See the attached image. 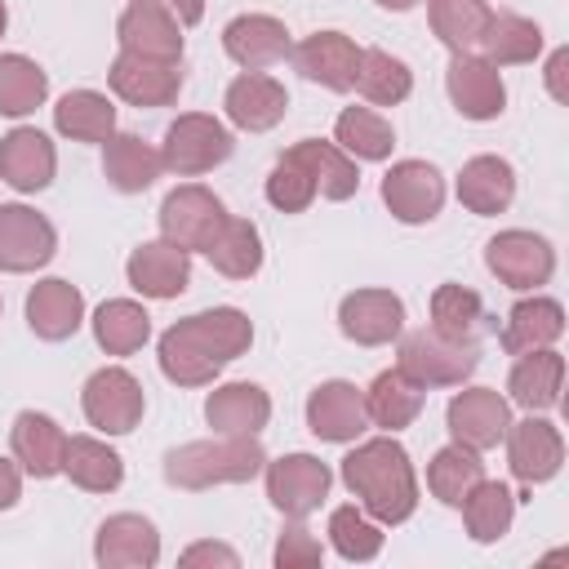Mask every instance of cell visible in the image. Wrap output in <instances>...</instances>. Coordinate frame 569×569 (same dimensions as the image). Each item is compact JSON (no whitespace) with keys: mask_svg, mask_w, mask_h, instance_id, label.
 <instances>
[{"mask_svg":"<svg viewBox=\"0 0 569 569\" xmlns=\"http://www.w3.org/2000/svg\"><path fill=\"white\" fill-rule=\"evenodd\" d=\"M253 342V325L240 307L196 311L160 333V373L178 387H204L222 365L244 356Z\"/></svg>","mask_w":569,"mask_h":569,"instance_id":"1","label":"cell"},{"mask_svg":"<svg viewBox=\"0 0 569 569\" xmlns=\"http://www.w3.org/2000/svg\"><path fill=\"white\" fill-rule=\"evenodd\" d=\"M342 485L360 498V507L378 520V525H405L418 507V476L413 462L405 453V445H396L391 436L365 440L342 458Z\"/></svg>","mask_w":569,"mask_h":569,"instance_id":"2","label":"cell"},{"mask_svg":"<svg viewBox=\"0 0 569 569\" xmlns=\"http://www.w3.org/2000/svg\"><path fill=\"white\" fill-rule=\"evenodd\" d=\"M267 467L258 436H213L191 440L164 453V480L173 489H213V485H244Z\"/></svg>","mask_w":569,"mask_h":569,"instance_id":"3","label":"cell"},{"mask_svg":"<svg viewBox=\"0 0 569 569\" xmlns=\"http://www.w3.org/2000/svg\"><path fill=\"white\" fill-rule=\"evenodd\" d=\"M231 147H236V138H231V129H227L218 116L187 111V116H178V120L164 129L160 160H164L169 173L196 178V173L218 169V164L231 156Z\"/></svg>","mask_w":569,"mask_h":569,"instance_id":"4","label":"cell"},{"mask_svg":"<svg viewBox=\"0 0 569 569\" xmlns=\"http://www.w3.org/2000/svg\"><path fill=\"white\" fill-rule=\"evenodd\" d=\"M480 365L476 342H449L436 329H413L400 338V373L418 387H462Z\"/></svg>","mask_w":569,"mask_h":569,"instance_id":"5","label":"cell"},{"mask_svg":"<svg viewBox=\"0 0 569 569\" xmlns=\"http://www.w3.org/2000/svg\"><path fill=\"white\" fill-rule=\"evenodd\" d=\"M222 222H227L222 200L200 182L173 187L164 196V204H160V236L173 240L187 253H204L213 244V236L222 231Z\"/></svg>","mask_w":569,"mask_h":569,"instance_id":"6","label":"cell"},{"mask_svg":"<svg viewBox=\"0 0 569 569\" xmlns=\"http://www.w3.org/2000/svg\"><path fill=\"white\" fill-rule=\"evenodd\" d=\"M80 409L89 418V427L107 431V436H124L142 422V409H147V396H142V382L120 369V365H107L98 373H89L84 391H80Z\"/></svg>","mask_w":569,"mask_h":569,"instance_id":"7","label":"cell"},{"mask_svg":"<svg viewBox=\"0 0 569 569\" xmlns=\"http://www.w3.org/2000/svg\"><path fill=\"white\" fill-rule=\"evenodd\" d=\"M329 485H333V471L311 453H284L267 462V498L289 520H307L329 498Z\"/></svg>","mask_w":569,"mask_h":569,"instance_id":"8","label":"cell"},{"mask_svg":"<svg viewBox=\"0 0 569 569\" xmlns=\"http://www.w3.org/2000/svg\"><path fill=\"white\" fill-rule=\"evenodd\" d=\"M485 267L507 284V289H538L551 280L556 271V249L533 236V231H498L489 244H485Z\"/></svg>","mask_w":569,"mask_h":569,"instance_id":"9","label":"cell"},{"mask_svg":"<svg viewBox=\"0 0 569 569\" xmlns=\"http://www.w3.org/2000/svg\"><path fill=\"white\" fill-rule=\"evenodd\" d=\"M107 80H111V93L124 98L129 107H169L182 93V62L142 58V53L120 49Z\"/></svg>","mask_w":569,"mask_h":569,"instance_id":"10","label":"cell"},{"mask_svg":"<svg viewBox=\"0 0 569 569\" xmlns=\"http://www.w3.org/2000/svg\"><path fill=\"white\" fill-rule=\"evenodd\" d=\"M382 204L391 209L396 222H431L445 204V178L427 160H396L382 178Z\"/></svg>","mask_w":569,"mask_h":569,"instance_id":"11","label":"cell"},{"mask_svg":"<svg viewBox=\"0 0 569 569\" xmlns=\"http://www.w3.org/2000/svg\"><path fill=\"white\" fill-rule=\"evenodd\" d=\"M445 422H449V436H453L458 445L485 453V449H493V445L507 436V427H511V405H507V396H498L493 387H467V391H458V396L449 400Z\"/></svg>","mask_w":569,"mask_h":569,"instance_id":"12","label":"cell"},{"mask_svg":"<svg viewBox=\"0 0 569 569\" xmlns=\"http://www.w3.org/2000/svg\"><path fill=\"white\" fill-rule=\"evenodd\" d=\"M58 253V231L27 204H0V271H36Z\"/></svg>","mask_w":569,"mask_h":569,"instance_id":"13","label":"cell"},{"mask_svg":"<svg viewBox=\"0 0 569 569\" xmlns=\"http://www.w3.org/2000/svg\"><path fill=\"white\" fill-rule=\"evenodd\" d=\"M507 462H511V476L533 489V485H547L560 462H565V440H560V427L547 422V418H525V422H511L507 427Z\"/></svg>","mask_w":569,"mask_h":569,"instance_id":"14","label":"cell"},{"mask_svg":"<svg viewBox=\"0 0 569 569\" xmlns=\"http://www.w3.org/2000/svg\"><path fill=\"white\" fill-rule=\"evenodd\" d=\"M445 89H449L458 116H467V120H493L507 107V84H502L498 67L480 53H453L449 71H445Z\"/></svg>","mask_w":569,"mask_h":569,"instance_id":"15","label":"cell"},{"mask_svg":"<svg viewBox=\"0 0 569 569\" xmlns=\"http://www.w3.org/2000/svg\"><path fill=\"white\" fill-rule=\"evenodd\" d=\"M307 427H311L316 440H329V445L356 440V436L369 427L365 391H360L356 382H342V378L320 382V387L307 396Z\"/></svg>","mask_w":569,"mask_h":569,"instance_id":"16","label":"cell"},{"mask_svg":"<svg viewBox=\"0 0 569 569\" xmlns=\"http://www.w3.org/2000/svg\"><path fill=\"white\" fill-rule=\"evenodd\" d=\"M93 560L102 569H151L160 560V533L138 511L107 516L93 538Z\"/></svg>","mask_w":569,"mask_h":569,"instance_id":"17","label":"cell"},{"mask_svg":"<svg viewBox=\"0 0 569 569\" xmlns=\"http://www.w3.org/2000/svg\"><path fill=\"white\" fill-rule=\"evenodd\" d=\"M293 67L311 80V84H325L333 93H347L356 89V71H360V44L342 31H316L307 36L302 44L289 49Z\"/></svg>","mask_w":569,"mask_h":569,"instance_id":"18","label":"cell"},{"mask_svg":"<svg viewBox=\"0 0 569 569\" xmlns=\"http://www.w3.org/2000/svg\"><path fill=\"white\" fill-rule=\"evenodd\" d=\"M222 107H227V120H231L236 129H244V133H267V129H276V124L284 120L289 93H284V84H280L276 76H267V71H240V76L227 84Z\"/></svg>","mask_w":569,"mask_h":569,"instance_id":"19","label":"cell"},{"mask_svg":"<svg viewBox=\"0 0 569 569\" xmlns=\"http://www.w3.org/2000/svg\"><path fill=\"white\" fill-rule=\"evenodd\" d=\"M124 276L129 284L142 293V298H178L187 284H191V253L178 249L173 240H142L129 262H124Z\"/></svg>","mask_w":569,"mask_h":569,"instance_id":"20","label":"cell"},{"mask_svg":"<svg viewBox=\"0 0 569 569\" xmlns=\"http://www.w3.org/2000/svg\"><path fill=\"white\" fill-rule=\"evenodd\" d=\"M338 329L360 347H382L405 329V302L391 289H356L338 302Z\"/></svg>","mask_w":569,"mask_h":569,"instance_id":"21","label":"cell"},{"mask_svg":"<svg viewBox=\"0 0 569 569\" xmlns=\"http://www.w3.org/2000/svg\"><path fill=\"white\" fill-rule=\"evenodd\" d=\"M116 36H120V49H129V53L182 62V22H178L169 9H160V4L133 0V4L120 13Z\"/></svg>","mask_w":569,"mask_h":569,"instance_id":"22","label":"cell"},{"mask_svg":"<svg viewBox=\"0 0 569 569\" xmlns=\"http://www.w3.org/2000/svg\"><path fill=\"white\" fill-rule=\"evenodd\" d=\"M58 173V151L40 129L18 124L13 133L0 138V182L13 191H44Z\"/></svg>","mask_w":569,"mask_h":569,"instance_id":"23","label":"cell"},{"mask_svg":"<svg viewBox=\"0 0 569 569\" xmlns=\"http://www.w3.org/2000/svg\"><path fill=\"white\" fill-rule=\"evenodd\" d=\"M222 49L231 62H240L244 71H262V67H276L284 53H289V31L280 18L271 13H240L227 22L222 31Z\"/></svg>","mask_w":569,"mask_h":569,"instance_id":"24","label":"cell"},{"mask_svg":"<svg viewBox=\"0 0 569 569\" xmlns=\"http://www.w3.org/2000/svg\"><path fill=\"white\" fill-rule=\"evenodd\" d=\"M27 325L36 338L44 342H62L71 338L80 325H84V293L71 284V280H40L31 293H27Z\"/></svg>","mask_w":569,"mask_h":569,"instance_id":"25","label":"cell"},{"mask_svg":"<svg viewBox=\"0 0 569 569\" xmlns=\"http://www.w3.org/2000/svg\"><path fill=\"white\" fill-rule=\"evenodd\" d=\"M271 418V396L258 382H222L204 400V422L218 436H258Z\"/></svg>","mask_w":569,"mask_h":569,"instance_id":"26","label":"cell"},{"mask_svg":"<svg viewBox=\"0 0 569 569\" xmlns=\"http://www.w3.org/2000/svg\"><path fill=\"white\" fill-rule=\"evenodd\" d=\"M9 445H13V462L36 476V480H49L62 471V449H67V431L49 418V413H36V409H22L13 418V431H9Z\"/></svg>","mask_w":569,"mask_h":569,"instance_id":"27","label":"cell"},{"mask_svg":"<svg viewBox=\"0 0 569 569\" xmlns=\"http://www.w3.org/2000/svg\"><path fill=\"white\" fill-rule=\"evenodd\" d=\"M458 200L480 218L502 213L516 200V169L502 156H471L458 173Z\"/></svg>","mask_w":569,"mask_h":569,"instance_id":"28","label":"cell"},{"mask_svg":"<svg viewBox=\"0 0 569 569\" xmlns=\"http://www.w3.org/2000/svg\"><path fill=\"white\" fill-rule=\"evenodd\" d=\"M565 333V307L556 298H520L511 311H507V325H502V351L511 356H525V351H542L551 347L556 338Z\"/></svg>","mask_w":569,"mask_h":569,"instance_id":"29","label":"cell"},{"mask_svg":"<svg viewBox=\"0 0 569 569\" xmlns=\"http://www.w3.org/2000/svg\"><path fill=\"white\" fill-rule=\"evenodd\" d=\"M560 382H565V360H560V351L542 347V351H525L511 365L507 391H511V405H520L529 413H542V409L560 405Z\"/></svg>","mask_w":569,"mask_h":569,"instance_id":"30","label":"cell"},{"mask_svg":"<svg viewBox=\"0 0 569 569\" xmlns=\"http://www.w3.org/2000/svg\"><path fill=\"white\" fill-rule=\"evenodd\" d=\"M164 160L151 142H142L138 133H111L102 142V173L116 191L133 196V191H147L156 178H160Z\"/></svg>","mask_w":569,"mask_h":569,"instance_id":"31","label":"cell"},{"mask_svg":"<svg viewBox=\"0 0 569 569\" xmlns=\"http://www.w3.org/2000/svg\"><path fill=\"white\" fill-rule=\"evenodd\" d=\"M62 476L71 485H80L84 493H111L124 480V462L111 445H102L98 436H67L62 449Z\"/></svg>","mask_w":569,"mask_h":569,"instance_id":"32","label":"cell"},{"mask_svg":"<svg viewBox=\"0 0 569 569\" xmlns=\"http://www.w3.org/2000/svg\"><path fill=\"white\" fill-rule=\"evenodd\" d=\"M422 400H427V387H418L413 378H405L400 369H382L369 391H365V413L373 427L382 431H400L409 427L418 413H422Z\"/></svg>","mask_w":569,"mask_h":569,"instance_id":"33","label":"cell"},{"mask_svg":"<svg viewBox=\"0 0 569 569\" xmlns=\"http://www.w3.org/2000/svg\"><path fill=\"white\" fill-rule=\"evenodd\" d=\"M431 329L449 342H476L480 333H489V311L485 298L467 284H440L431 293Z\"/></svg>","mask_w":569,"mask_h":569,"instance_id":"34","label":"cell"},{"mask_svg":"<svg viewBox=\"0 0 569 569\" xmlns=\"http://www.w3.org/2000/svg\"><path fill=\"white\" fill-rule=\"evenodd\" d=\"M53 124L71 142H107L116 133V107L98 89H71L53 107Z\"/></svg>","mask_w":569,"mask_h":569,"instance_id":"35","label":"cell"},{"mask_svg":"<svg viewBox=\"0 0 569 569\" xmlns=\"http://www.w3.org/2000/svg\"><path fill=\"white\" fill-rule=\"evenodd\" d=\"M289 151H293V156L307 164V173L316 178V196H325V200H351V196L360 191V169H356V160H351L338 142L302 138V142H293Z\"/></svg>","mask_w":569,"mask_h":569,"instance_id":"36","label":"cell"},{"mask_svg":"<svg viewBox=\"0 0 569 569\" xmlns=\"http://www.w3.org/2000/svg\"><path fill=\"white\" fill-rule=\"evenodd\" d=\"M480 58H489L493 67H516V62H533L542 53V27L533 18L520 13H489V27L480 36Z\"/></svg>","mask_w":569,"mask_h":569,"instance_id":"37","label":"cell"},{"mask_svg":"<svg viewBox=\"0 0 569 569\" xmlns=\"http://www.w3.org/2000/svg\"><path fill=\"white\" fill-rule=\"evenodd\" d=\"M93 338L107 356H133L151 338V316L133 298H111L93 311Z\"/></svg>","mask_w":569,"mask_h":569,"instance_id":"38","label":"cell"},{"mask_svg":"<svg viewBox=\"0 0 569 569\" xmlns=\"http://www.w3.org/2000/svg\"><path fill=\"white\" fill-rule=\"evenodd\" d=\"M204 258L213 262V271H222L227 280H249L262 267V236L249 218H231L222 222V231L213 236V244L204 249Z\"/></svg>","mask_w":569,"mask_h":569,"instance_id":"39","label":"cell"},{"mask_svg":"<svg viewBox=\"0 0 569 569\" xmlns=\"http://www.w3.org/2000/svg\"><path fill=\"white\" fill-rule=\"evenodd\" d=\"M489 13L493 9L485 0H427L431 31L449 53H471L489 27Z\"/></svg>","mask_w":569,"mask_h":569,"instance_id":"40","label":"cell"},{"mask_svg":"<svg viewBox=\"0 0 569 569\" xmlns=\"http://www.w3.org/2000/svg\"><path fill=\"white\" fill-rule=\"evenodd\" d=\"M480 480H485L480 453L467 449V445H458V440L445 445V449H436V458L427 462V489H431L445 507H458Z\"/></svg>","mask_w":569,"mask_h":569,"instance_id":"41","label":"cell"},{"mask_svg":"<svg viewBox=\"0 0 569 569\" xmlns=\"http://www.w3.org/2000/svg\"><path fill=\"white\" fill-rule=\"evenodd\" d=\"M458 507H462V525L476 542H498L516 520V493L502 480H480Z\"/></svg>","mask_w":569,"mask_h":569,"instance_id":"42","label":"cell"},{"mask_svg":"<svg viewBox=\"0 0 569 569\" xmlns=\"http://www.w3.org/2000/svg\"><path fill=\"white\" fill-rule=\"evenodd\" d=\"M356 89L373 107H396V102H405L413 93V71H409V62L391 58L387 49H360Z\"/></svg>","mask_w":569,"mask_h":569,"instance_id":"43","label":"cell"},{"mask_svg":"<svg viewBox=\"0 0 569 569\" xmlns=\"http://www.w3.org/2000/svg\"><path fill=\"white\" fill-rule=\"evenodd\" d=\"M49 98V71L27 53H0V116H31Z\"/></svg>","mask_w":569,"mask_h":569,"instance_id":"44","label":"cell"},{"mask_svg":"<svg viewBox=\"0 0 569 569\" xmlns=\"http://www.w3.org/2000/svg\"><path fill=\"white\" fill-rule=\"evenodd\" d=\"M333 142L351 160H387L391 147H396V133L373 107H347L338 116V124H333Z\"/></svg>","mask_w":569,"mask_h":569,"instance_id":"45","label":"cell"},{"mask_svg":"<svg viewBox=\"0 0 569 569\" xmlns=\"http://www.w3.org/2000/svg\"><path fill=\"white\" fill-rule=\"evenodd\" d=\"M329 542L342 560H373L382 551V529L365 507H333L329 511Z\"/></svg>","mask_w":569,"mask_h":569,"instance_id":"46","label":"cell"},{"mask_svg":"<svg viewBox=\"0 0 569 569\" xmlns=\"http://www.w3.org/2000/svg\"><path fill=\"white\" fill-rule=\"evenodd\" d=\"M267 200H271V209H280V213H302V209H311V200H316V178L307 173V164H302L293 151H284V156L271 164V173H267Z\"/></svg>","mask_w":569,"mask_h":569,"instance_id":"47","label":"cell"},{"mask_svg":"<svg viewBox=\"0 0 569 569\" xmlns=\"http://www.w3.org/2000/svg\"><path fill=\"white\" fill-rule=\"evenodd\" d=\"M320 560H325L320 538H316L302 520L284 525V533H280V542H276V565H280V569H316Z\"/></svg>","mask_w":569,"mask_h":569,"instance_id":"48","label":"cell"},{"mask_svg":"<svg viewBox=\"0 0 569 569\" xmlns=\"http://www.w3.org/2000/svg\"><path fill=\"white\" fill-rule=\"evenodd\" d=\"M178 560H182V565H227V569L240 565V556H236L231 547H222V542H191Z\"/></svg>","mask_w":569,"mask_h":569,"instance_id":"49","label":"cell"},{"mask_svg":"<svg viewBox=\"0 0 569 569\" xmlns=\"http://www.w3.org/2000/svg\"><path fill=\"white\" fill-rule=\"evenodd\" d=\"M18 498H22V471H18V462L0 458V511H9Z\"/></svg>","mask_w":569,"mask_h":569,"instance_id":"50","label":"cell"},{"mask_svg":"<svg viewBox=\"0 0 569 569\" xmlns=\"http://www.w3.org/2000/svg\"><path fill=\"white\" fill-rule=\"evenodd\" d=\"M147 4H160V9H169L182 27H196L200 18H204V0H147Z\"/></svg>","mask_w":569,"mask_h":569,"instance_id":"51","label":"cell"},{"mask_svg":"<svg viewBox=\"0 0 569 569\" xmlns=\"http://www.w3.org/2000/svg\"><path fill=\"white\" fill-rule=\"evenodd\" d=\"M565 67H569V53L556 49V53L547 58V89H551L556 102H565Z\"/></svg>","mask_w":569,"mask_h":569,"instance_id":"52","label":"cell"},{"mask_svg":"<svg viewBox=\"0 0 569 569\" xmlns=\"http://www.w3.org/2000/svg\"><path fill=\"white\" fill-rule=\"evenodd\" d=\"M382 9H391V13H405V9H413V4H422V0H378Z\"/></svg>","mask_w":569,"mask_h":569,"instance_id":"53","label":"cell"},{"mask_svg":"<svg viewBox=\"0 0 569 569\" xmlns=\"http://www.w3.org/2000/svg\"><path fill=\"white\" fill-rule=\"evenodd\" d=\"M4 27H9V9H4V0H0V36H4Z\"/></svg>","mask_w":569,"mask_h":569,"instance_id":"54","label":"cell"}]
</instances>
